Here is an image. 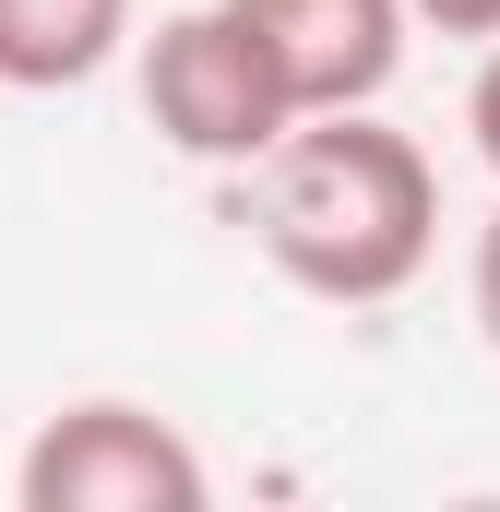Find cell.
<instances>
[{"instance_id": "cell-7", "label": "cell", "mask_w": 500, "mask_h": 512, "mask_svg": "<svg viewBox=\"0 0 500 512\" xmlns=\"http://www.w3.org/2000/svg\"><path fill=\"white\" fill-rule=\"evenodd\" d=\"M465 131H477V155L500 167V36H489V72H477V96H465Z\"/></svg>"}, {"instance_id": "cell-5", "label": "cell", "mask_w": 500, "mask_h": 512, "mask_svg": "<svg viewBox=\"0 0 500 512\" xmlns=\"http://www.w3.org/2000/svg\"><path fill=\"white\" fill-rule=\"evenodd\" d=\"M131 48V0H0V84L72 96Z\"/></svg>"}, {"instance_id": "cell-2", "label": "cell", "mask_w": 500, "mask_h": 512, "mask_svg": "<svg viewBox=\"0 0 500 512\" xmlns=\"http://www.w3.org/2000/svg\"><path fill=\"white\" fill-rule=\"evenodd\" d=\"M143 120L203 167H262L298 131V96H286V72L262 60V36L239 12L203 0V12H167L143 36Z\"/></svg>"}, {"instance_id": "cell-8", "label": "cell", "mask_w": 500, "mask_h": 512, "mask_svg": "<svg viewBox=\"0 0 500 512\" xmlns=\"http://www.w3.org/2000/svg\"><path fill=\"white\" fill-rule=\"evenodd\" d=\"M477 334H489V358H500V215L477 227Z\"/></svg>"}, {"instance_id": "cell-1", "label": "cell", "mask_w": 500, "mask_h": 512, "mask_svg": "<svg viewBox=\"0 0 500 512\" xmlns=\"http://www.w3.org/2000/svg\"><path fill=\"white\" fill-rule=\"evenodd\" d=\"M250 227L262 262L334 310H381L405 298L429 251H441V179L429 155L370 108H322L262 155V191H250Z\"/></svg>"}, {"instance_id": "cell-6", "label": "cell", "mask_w": 500, "mask_h": 512, "mask_svg": "<svg viewBox=\"0 0 500 512\" xmlns=\"http://www.w3.org/2000/svg\"><path fill=\"white\" fill-rule=\"evenodd\" d=\"M429 36H500V0H405Z\"/></svg>"}, {"instance_id": "cell-4", "label": "cell", "mask_w": 500, "mask_h": 512, "mask_svg": "<svg viewBox=\"0 0 500 512\" xmlns=\"http://www.w3.org/2000/svg\"><path fill=\"white\" fill-rule=\"evenodd\" d=\"M250 36H262V60L286 72V96H298V120H322V108H370L381 84L405 72V0H227Z\"/></svg>"}, {"instance_id": "cell-3", "label": "cell", "mask_w": 500, "mask_h": 512, "mask_svg": "<svg viewBox=\"0 0 500 512\" xmlns=\"http://www.w3.org/2000/svg\"><path fill=\"white\" fill-rule=\"evenodd\" d=\"M12 501L24 512H203L215 501V477H203V453L155 417V405H60L36 441H24V465H12Z\"/></svg>"}]
</instances>
